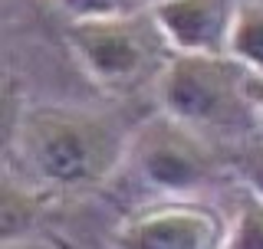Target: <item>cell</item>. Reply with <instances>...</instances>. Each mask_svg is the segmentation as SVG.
Here are the masks:
<instances>
[{
    "label": "cell",
    "instance_id": "1",
    "mask_svg": "<svg viewBox=\"0 0 263 249\" xmlns=\"http://www.w3.org/2000/svg\"><path fill=\"white\" fill-rule=\"evenodd\" d=\"M128 138L115 118L79 105H36L16 121L13 148L30 180L49 190H96L125 164Z\"/></svg>",
    "mask_w": 263,
    "mask_h": 249
},
{
    "label": "cell",
    "instance_id": "2",
    "mask_svg": "<svg viewBox=\"0 0 263 249\" xmlns=\"http://www.w3.org/2000/svg\"><path fill=\"white\" fill-rule=\"evenodd\" d=\"M247 79L250 69L230 53H175L155 86V95L161 112L201 135L240 138L260 131Z\"/></svg>",
    "mask_w": 263,
    "mask_h": 249
},
{
    "label": "cell",
    "instance_id": "3",
    "mask_svg": "<svg viewBox=\"0 0 263 249\" xmlns=\"http://www.w3.org/2000/svg\"><path fill=\"white\" fill-rule=\"evenodd\" d=\"M66 39L86 76L115 95L158 86L164 66L175 56V46L158 27L152 7L105 20H72L66 27Z\"/></svg>",
    "mask_w": 263,
    "mask_h": 249
},
{
    "label": "cell",
    "instance_id": "4",
    "mask_svg": "<svg viewBox=\"0 0 263 249\" xmlns=\"http://www.w3.org/2000/svg\"><path fill=\"white\" fill-rule=\"evenodd\" d=\"M125 164L145 187L164 197L197 194L220 171L214 141L168 112L152 115L132 131Z\"/></svg>",
    "mask_w": 263,
    "mask_h": 249
},
{
    "label": "cell",
    "instance_id": "5",
    "mask_svg": "<svg viewBox=\"0 0 263 249\" xmlns=\"http://www.w3.org/2000/svg\"><path fill=\"white\" fill-rule=\"evenodd\" d=\"M230 217L224 210L191 197L145 206L115 230V243L122 249H224Z\"/></svg>",
    "mask_w": 263,
    "mask_h": 249
},
{
    "label": "cell",
    "instance_id": "6",
    "mask_svg": "<svg viewBox=\"0 0 263 249\" xmlns=\"http://www.w3.org/2000/svg\"><path fill=\"white\" fill-rule=\"evenodd\" d=\"M240 0H158L152 13L175 53H227Z\"/></svg>",
    "mask_w": 263,
    "mask_h": 249
},
{
    "label": "cell",
    "instance_id": "7",
    "mask_svg": "<svg viewBox=\"0 0 263 249\" xmlns=\"http://www.w3.org/2000/svg\"><path fill=\"white\" fill-rule=\"evenodd\" d=\"M40 184L30 177H16V174H7L4 177V220H0V230H4V239L13 243L16 236H23L27 230L36 223L40 217Z\"/></svg>",
    "mask_w": 263,
    "mask_h": 249
},
{
    "label": "cell",
    "instance_id": "8",
    "mask_svg": "<svg viewBox=\"0 0 263 249\" xmlns=\"http://www.w3.org/2000/svg\"><path fill=\"white\" fill-rule=\"evenodd\" d=\"M227 53L250 72L263 76V0H240Z\"/></svg>",
    "mask_w": 263,
    "mask_h": 249
},
{
    "label": "cell",
    "instance_id": "9",
    "mask_svg": "<svg viewBox=\"0 0 263 249\" xmlns=\"http://www.w3.org/2000/svg\"><path fill=\"white\" fill-rule=\"evenodd\" d=\"M227 249H263V197L247 187L230 213Z\"/></svg>",
    "mask_w": 263,
    "mask_h": 249
},
{
    "label": "cell",
    "instance_id": "10",
    "mask_svg": "<svg viewBox=\"0 0 263 249\" xmlns=\"http://www.w3.org/2000/svg\"><path fill=\"white\" fill-rule=\"evenodd\" d=\"M56 7L72 20H105V16H125L145 10V0H56Z\"/></svg>",
    "mask_w": 263,
    "mask_h": 249
},
{
    "label": "cell",
    "instance_id": "11",
    "mask_svg": "<svg viewBox=\"0 0 263 249\" xmlns=\"http://www.w3.org/2000/svg\"><path fill=\"white\" fill-rule=\"evenodd\" d=\"M234 171L247 190L263 197V135L247 138L240 144V151L234 154Z\"/></svg>",
    "mask_w": 263,
    "mask_h": 249
},
{
    "label": "cell",
    "instance_id": "12",
    "mask_svg": "<svg viewBox=\"0 0 263 249\" xmlns=\"http://www.w3.org/2000/svg\"><path fill=\"white\" fill-rule=\"evenodd\" d=\"M247 89H250L253 109H257V121H260V135H263V76L250 72V79H247Z\"/></svg>",
    "mask_w": 263,
    "mask_h": 249
},
{
    "label": "cell",
    "instance_id": "13",
    "mask_svg": "<svg viewBox=\"0 0 263 249\" xmlns=\"http://www.w3.org/2000/svg\"><path fill=\"white\" fill-rule=\"evenodd\" d=\"M145 4H148V7H152V4H158V0H145Z\"/></svg>",
    "mask_w": 263,
    "mask_h": 249
}]
</instances>
